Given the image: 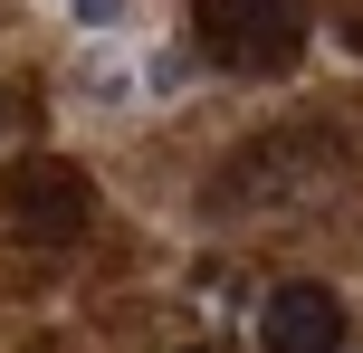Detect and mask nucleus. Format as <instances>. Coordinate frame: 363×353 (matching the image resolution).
Masks as SVG:
<instances>
[{
	"instance_id": "obj_5",
	"label": "nucleus",
	"mask_w": 363,
	"mask_h": 353,
	"mask_svg": "<svg viewBox=\"0 0 363 353\" xmlns=\"http://www.w3.org/2000/svg\"><path fill=\"white\" fill-rule=\"evenodd\" d=\"M67 19H77V29H115V19H125V0H67Z\"/></svg>"
},
{
	"instance_id": "obj_2",
	"label": "nucleus",
	"mask_w": 363,
	"mask_h": 353,
	"mask_svg": "<svg viewBox=\"0 0 363 353\" xmlns=\"http://www.w3.org/2000/svg\"><path fill=\"white\" fill-rule=\"evenodd\" d=\"M0 220L29 248H67L77 229L96 220V182L77 163H57V153H29V163H10V182H0Z\"/></svg>"
},
{
	"instance_id": "obj_3",
	"label": "nucleus",
	"mask_w": 363,
	"mask_h": 353,
	"mask_svg": "<svg viewBox=\"0 0 363 353\" xmlns=\"http://www.w3.org/2000/svg\"><path fill=\"white\" fill-rule=\"evenodd\" d=\"M335 163V144H315V134H268V144H249L230 172H220V210H268L287 201V191H315V172Z\"/></svg>"
},
{
	"instance_id": "obj_4",
	"label": "nucleus",
	"mask_w": 363,
	"mask_h": 353,
	"mask_svg": "<svg viewBox=\"0 0 363 353\" xmlns=\"http://www.w3.org/2000/svg\"><path fill=\"white\" fill-rule=\"evenodd\" d=\"M258 353H345V296L325 287H277L258 306Z\"/></svg>"
},
{
	"instance_id": "obj_6",
	"label": "nucleus",
	"mask_w": 363,
	"mask_h": 353,
	"mask_svg": "<svg viewBox=\"0 0 363 353\" xmlns=\"http://www.w3.org/2000/svg\"><path fill=\"white\" fill-rule=\"evenodd\" d=\"M0 125H10V96H0Z\"/></svg>"
},
{
	"instance_id": "obj_1",
	"label": "nucleus",
	"mask_w": 363,
	"mask_h": 353,
	"mask_svg": "<svg viewBox=\"0 0 363 353\" xmlns=\"http://www.w3.org/2000/svg\"><path fill=\"white\" fill-rule=\"evenodd\" d=\"M201 57L230 76H287L306 57V0H201Z\"/></svg>"
}]
</instances>
